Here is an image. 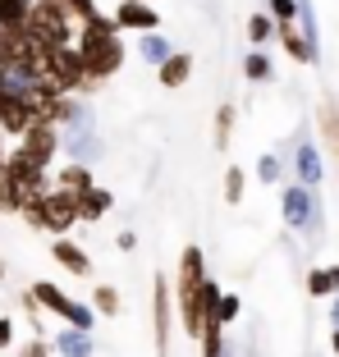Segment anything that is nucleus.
Returning <instances> with one entry per match:
<instances>
[{"mask_svg": "<svg viewBox=\"0 0 339 357\" xmlns=\"http://www.w3.org/2000/svg\"><path fill=\"white\" fill-rule=\"evenodd\" d=\"M74 46H78V55H83V69H87V78H92V87L110 83V78L124 69V42H119V28H115V19H106L101 10L87 14V19H78Z\"/></svg>", "mask_w": 339, "mask_h": 357, "instance_id": "1", "label": "nucleus"}, {"mask_svg": "<svg viewBox=\"0 0 339 357\" xmlns=\"http://www.w3.org/2000/svg\"><path fill=\"white\" fill-rule=\"evenodd\" d=\"M23 225L37 234H69L78 225V211H74V192H64V188H46L42 197H28L23 202Z\"/></svg>", "mask_w": 339, "mask_h": 357, "instance_id": "2", "label": "nucleus"}, {"mask_svg": "<svg viewBox=\"0 0 339 357\" xmlns=\"http://www.w3.org/2000/svg\"><path fill=\"white\" fill-rule=\"evenodd\" d=\"M280 215H285L289 229L298 234H312V238H321V229H326V211H321V197L312 188H303V183H285V192H280Z\"/></svg>", "mask_w": 339, "mask_h": 357, "instance_id": "3", "label": "nucleus"}, {"mask_svg": "<svg viewBox=\"0 0 339 357\" xmlns=\"http://www.w3.org/2000/svg\"><path fill=\"white\" fill-rule=\"evenodd\" d=\"M28 32L37 37L42 46H69L78 32V19L64 10L60 0H32L28 10Z\"/></svg>", "mask_w": 339, "mask_h": 357, "instance_id": "4", "label": "nucleus"}, {"mask_svg": "<svg viewBox=\"0 0 339 357\" xmlns=\"http://www.w3.org/2000/svg\"><path fill=\"white\" fill-rule=\"evenodd\" d=\"M32 298H37V307H42V312H51V316H60L64 326H78V330H96V321H101V316L92 312V303H78V298H69L60 289V284H51V280H37L28 289Z\"/></svg>", "mask_w": 339, "mask_h": 357, "instance_id": "5", "label": "nucleus"}, {"mask_svg": "<svg viewBox=\"0 0 339 357\" xmlns=\"http://www.w3.org/2000/svg\"><path fill=\"white\" fill-rule=\"evenodd\" d=\"M216 294H220V284L206 275L202 284H193V289H183V294H174V316H179V326L188 339L202 335V326H206V316H211V303Z\"/></svg>", "mask_w": 339, "mask_h": 357, "instance_id": "6", "label": "nucleus"}, {"mask_svg": "<svg viewBox=\"0 0 339 357\" xmlns=\"http://www.w3.org/2000/svg\"><path fill=\"white\" fill-rule=\"evenodd\" d=\"M0 174H5V178L14 183V188L23 192V202H28V197H42L46 188H55V183H51V169L37 165V160H28L19 147L5 151V160H0Z\"/></svg>", "mask_w": 339, "mask_h": 357, "instance_id": "7", "label": "nucleus"}, {"mask_svg": "<svg viewBox=\"0 0 339 357\" xmlns=\"http://www.w3.org/2000/svg\"><path fill=\"white\" fill-rule=\"evenodd\" d=\"M151 335H156V353H170V339H174V284L165 275L151 280Z\"/></svg>", "mask_w": 339, "mask_h": 357, "instance_id": "8", "label": "nucleus"}, {"mask_svg": "<svg viewBox=\"0 0 339 357\" xmlns=\"http://www.w3.org/2000/svg\"><path fill=\"white\" fill-rule=\"evenodd\" d=\"M60 156L78 160V165H96V160L106 156V142H101L96 124H69V128H60Z\"/></svg>", "mask_w": 339, "mask_h": 357, "instance_id": "9", "label": "nucleus"}, {"mask_svg": "<svg viewBox=\"0 0 339 357\" xmlns=\"http://www.w3.org/2000/svg\"><path fill=\"white\" fill-rule=\"evenodd\" d=\"M32 124H37V119H32L28 96H23L19 87H5V92H0V133L5 137H23Z\"/></svg>", "mask_w": 339, "mask_h": 357, "instance_id": "10", "label": "nucleus"}, {"mask_svg": "<svg viewBox=\"0 0 339 357\" xmlns=\"http://www.w3.org/2000/svg\"><path fill=\"white\" fill-rule=\"evenodd\" d=\"M19 151H23L28 160H37V165L51 169L55 156H60V128H55V124H32L28 133L19 137Z\"/></svg>", "mask_w": 339, "mask_h": 357, "instance_id": "11", "label": "nucleus"}, {"mask_svg": "<svg viewBox=\"0 0 339 357\" xmlns=\"http://www.w3.org/2000/svg\"><path fill=\"white\" fill-rule=\"evenodd\" d=\"M110 19H115V28H124V32L160 28V14H156V5H151V0H119Z\"/></svg>", "mask_w": 339, "mask_h": 357, "instance_id": "12", "label": "nucleus"}, {"mask_svg": "<svg viewBox=\"0 0 339 357\" xmlns=\"http://www.w3.org/2000/svg\"><path fill=\"white\" fill-rule=\"evenodd\" d=\"M51 261L60 266L64 275H74V280H87V275H92V257H87L74 238H64V234H55V243H51Z\"/></svg>", "mask_w": 339, "mask_h": 357, "instance_id": "13", "label": "nucleus"}, {"mask_svg": "<svg viewBox=\"0 0 339 357\" xmlns=\"http://www.w3.org/2000/svg\"><path fill=\"white\" fill-rule=\"evenodd\" d=\"M294 174L303 188H317L321 174H326V160H321V147L317 142H308V137H298L294 142Z\"/></svg>", "mask_w": 339, "mask_h": 357, "instance_id": "14", "label": "nucleus"}, {"mask_svg": "<svg viewBox=\"0 0 339 357\" xmlns=\"http://www.w3.org/2000/svg\"><path fill=\"white\" fill-rule=\"evenodd\" d=\"M110 206H115V192H110V188H101V183H92L87 192H78V197H74V211H78V220H83V225L106 220V215H110Z\"/></svg>", "mask_w": 339, "mask_h": 357, "instance_id": "15", "label": "nucleus"}, {"mask_svg": "<svg viewBox=\"0 0 339 357\" xmlns=\"http://www.w3.org/2000/svg\"><path fill=\"white\" fill-rule=\"evenodd\" d=\"M188 78H193V55L188 51H170L165 60L156 64V83L165 87V92H179Z\"/></svg>", "mask_w": 339, "mask_h": 357, "instance_id": "16", "label": "nucleus"}, {"mask_svg": "<svg viewBox=\"0 0 339 357\" xmlns=\"http://www.w3.org/2000/svg\"><path fill=\"white\" fill-rule=\"evenodd\" d=\"M206 280V252H202L197 243H188L179 252V275H174V294H183V289H193V284Z\"/></svg>", "mask_w": 339, "mask_h": 357, "instance_id": "17", "label": "nucleus"}, {"mask_svg": "<svg viewBox=\"0 0 339 357\" xmlns=\"http://www.w3.org/2000/svg\"><path fill=\"white\" fill-rule=\"evenodd\" d=\"M51 348L60 357H92L96 353V339H92V330H78V326H64L60 335L51 339Z\"/></svg>", "mask_w": 339, "mask_h": 357, "instance_id": "18", "label": "nucleus"}, {"mask_svg": "<svg viewBox=\"0 0 339 357\" xmlns=\"http://www.w3.org/2000/svg\"><path fill=\"white\" fill-rule=\"evenodd\" d=\"M51 183L78 197V192H87V188L96 183V174H92V165H78V160H69L64 169H55V174H51Z\"/></svg>", "mask_w": 339, "mask_h": 357, "instance_id": "19", "label": "nucleus"}, {"mask_svg": "<svg viewBox=\"0 0 339 357\" xmlns=\"http://www.w3.org/2000/svg\"><path fill=\"white\" fill-rule=\"evenodd\" d=\"M294 23H298V32H303V42H308V51L317 55V64H321V23H317V5H312V0H298V14H294Z\"/></svg>", "mask_w": 339, "mask_h": 357, "instance_id": "20", "label": "nucleus"}, {"mask_svg": "<svg viewBox=\"0 0 339 357\" xmlns=\"http://www.w3.org/2000/svg\"><path fill=\"white\" fill-rule=\"evenodd\" d=\"M276 37H280V46H285L289 60H298V64H317V55L308 51V42H303L298 23H276Z\"/></svg>", "mask_w": 339, "mask_h": 357, "instance_id": "21", "label": "nucleus"}, {"mask_svg": "<svg viewBox=\"0 0 339 357\" xmlns=\"http://www.w3.org/2000/svg\"><path fill=\"white\" fill-rule=\"evenodd\" d=\"M170 51H174V46H170V37H165L160 28H147V32H138V55L151 64V69H156V64L165 60Z\"/></svg>", "mask_w": 339, "mask_h": 357, "instance_id": "22", "label": "nucleus"}, {"mask_svg": "<svg viewBox=\"0 0 339 357\" xmlns=\"http://www.w3.org/2000/svg\"><path fill=\"white\" fill-rule=\"evenodd\" d=\"M243 78L248 83H271L276 78V64H271V55H266V46H253L243 60Z\"/></svg>", "mask_w": 339, "mask_h": 357, "instance_id": "23", "label": "nucleus"}, {"mask_svg": "<svg viewBox=\"0 0 339 357\" xmlns=\"http://www.w3.org/2000/svg\"><path fill=\"white\" fill-rule=\"evenodd\" d=\"M28 10H32V0H0V32L28 28Z\"/></svg>", "mask_w": 339, "mask_h": 357, "instance_id": "24", "label": "nucleus"}, {"mask_svg": "<svg viewBox=\"0 0 339 357\" xmlns=\"http://www.w3.org/2000/svg\"><path fill=\"white\" fill-rule=\"evenodd\" d=\"M317 124H321V137H326V147L339 156V101L330 96L326 105H321V115H317Z\"/></svg>", "mask_w": 339, "mask_h": 357, "instance_id": "25", "label": "nucleus"}, {"mask_svg": "<svg viewBox=\"0 0 339 357\" xmlns=\"http://www.w3.org/2000/svg\"><path fill=\"white\" fill-rule=\"evenodd\" d=\"M119 307H124V298H119L115 284H96L92 289V312L96 316H119Z\"/></svg>", "mask_w": 339, "mask_h": 357, "instance_id": "26", "label": "nucleus"}, {"mask_svg": "<svg viewBox=\"0 0 339 357\" xmlns=\"http://www.w3.org/2000/svg\"><path fill=\"white\" fill-rule=\"evenodd\" d=\"M239 312H243V298L239 294H216V303H211V316L216 321H220V326H234V321H239Z\"/></svg>", "mask_w": 339, "mask_h": 357, "instance_id": "27", "label": "nucleus"}, {"mask_svg": "<svg viewBox=\"0 0 339 357\" xmlns=\"http://www.w3.org/2000/svg\"><path fill=\"white\" fill-rule=\"evenodd\" d=\"M271 37H276V19H271L266 10H257L253 19H248V42H253V46H266Z\"/></svg>", "mask_w": 339, "mask_h": 357, "instance_id": "28", "label": "nucleus"}, {"mask_svg": "<svg viewBox=\"0 0 339 357\" xmlns=\"http://www.w3.org/2000/svg\"><path fill=\"white\" fill-rule=\"evenodd\" d=\"M211 128H216V147L225 151V147H229V137H234V105H229V101L216 105V124H211Z\"/></svg>", "mask_w": 339, "mask_h": 357, "instance_id": "29", "label": "nucleus"}, {"mask_svg": "<svg viewBox=\"0 0 339 357\" xmlns=\"http://www.w3.org/2000/svg\"><path fill=\"white\" fill-rule=\"evenodd\" d=\"M243 188H248V174L239 165H225V202L239 206V202H243Z\"/></svg>", "mask_w": 339, "mask_h": 357, "instance_id": "30", "label": "nucleus"}, {"mask_svg": "<svg viewBox=\"0 0 339 357\" xmlns=\"http://www.w3.org/2000/svg\"><path fill=\"white\" fill-rule=\"evenodd\" d=\"M19 211H23V192L0 174V215H19Z\"/></svg>", "mask_w": 339, "mask_h": 357, "instance_id": "31", "label": "nucleus"}, {"mask_svg": "<svg viewBox=\"0 0 339 357\" xmlns=\"http://www.w3.org/2000/svg\"><path fill=\"white\" fill-rule=\"evenodd\" d=\"M257 178H262V183H280V178H285V160H280L276 151H266V156L257 160Z\"/></svg>", "mask_w": 339, "mask_h": 357, "instance_id": "32", "label": "nucleus"}, {"mask_svg": "<svg viewBox=\"0 0 339 357\" xmlns=\"http://www.w3.org/2000/svg\"><path fill=\"white\" fill-rule=\"evenodd\" d=\"M308 294L312 298H330V294H335V284H330V271H326V266H317V271L308 275Z\"/></svg>", "mask_w": 339, "mask_h": 357, "instance_id": "33", "label": "nucleus"}, {"mask_svg": "<svg viewBox=\"0 0 339 357\" xmlns=\"http://www.w3.org/2000/svg\"><path fill=\"white\" fill-rule=\"evenodd\" d=\"M19 357H55V348H51V339H46V335H32L28 344L19 348Z\"/></svg>", "mask_w": 339, "mask_h": 357, "instance_id": "34", "label": "nucleus"}, {"mask_svg": "<svg viewBox=\"0 0 339 357\" xmlns=\"http://www.w3.org/2000/svg\"><path fill=\"white\" fill-rule=\"evenodd\" d=\"M266 14H271L276 23H294V14H298V0H271V5H266Z\"/></svg>", "mask_w": 339, "mask_h": 357, "instance_id": "35", "label": "nucleus"}, {"mask_svg": "<svg viewBox=\"0 0 339 357\" xmlns=\"http://www.w3.org/2000/svg\"><path fill=\"white\" fill-rule=\"evenodd\" d=\"M60 5L74 14V19H87V14H96V0H60Z\"/></svg>", "mask_w": 339, "mask_h": 357, "instance_id": "36", "label": "nucleus"}, {"mask_svg": "<svg viewBox=\"0 0 339 357\" xmlns=\"http://www.w3.org/2000/svg\"><path fill=\"white\" fill-rule=\"evenodd\" d=\"M14 348V316H0V353Z\"/></svg>", "mask_w": 339, "mask_h": 357, "instance_id": "37", "label": "nucleus"}, {"mask_svg": "<svg viewBox=\"0 0 339 357\" xmlns=\"http://www.w3.org/2000/svg\"><path fill=\"white\" fill-rule=\"evenodd\" d=\"M115 248H119V252H138V234H133V229H124V234L115 238Z\"/></svg>", "mask_w": 339, "mask_h": 357, "instance_id": "38", "label": "nucleus"}, {"mask_svg": "<svg viewBox=\"0 0 339 357\" xmlns=\"http://www.w3.org/2000/svg\"><path fill=\"white\" fill-rule=\"evenodd\" d=\"M330 326H339V294H335V303H330Z\"/></svg>", "mask_w": 339, "mask_h": 357, "instance_id": "39", "label": "nucleus"}, {"mask_svg": "<svg viewBox=\"0 0 339 357\" xmlns=\"http://www.w3.org/2000/svg\"><path fill=\"white\" fill-rule=\"evenodd\" d=\"M326 271H330V284H335V294H339V261H335V266H326Z\"/></svg>", "mask_w": 339, "mask_h": 357, "instance_id": "40", "label": "nucleus"}, {"mask_svg": "<svg viewBox=\"0 0 339 357\" xmlns=\"http://www.w3.org/2000/svg\"><path fill=\"white\" fill-rule=\"evenodd\" d=\"M330 348H335V357H339V326L330 330Z\"/></svg>", "mask_w": 339, "mask_h": 357, "instance_id": "41", "label": "nucleus"}, {"mask_svg": "<svg viewBox=\"0 0 339 357\" xmlns=\"http://www.w3.org/2000/svg\"><path fill=\"white\" fill-rule=\"evenodd\" d=\"M5 151H10V147H5V133H0V160H5Z\"/></svg>", "mask_w": 339, "mask_h": 357, "instance_id": "42", "label": "nucleus"}, {"mask_svg": "<svg viewBox=\"0 0 339 357\" xmlns=\"http://www.w3.org/2000/svg\"><path fill=\"white\" fill-rule=\"evenodd\" d=\"M0 87H5V60H0Z\"/></svg>", "mask_w": 339, "mask_h": 357, "instance_id": "43", "label": "nucleus"}, {"mask_svg": "<svg viewBox=\"0 0 339 357\" xmlns=\"http://www.w3.org/2000/svg\"><path fill=\"white\" fill-rule=\"evenodd\" d=\"M0 284H5V261H0Z\"/></svg>", "mask_w": 339, "mask_h": 357, "instance_id": "44", "label": "nucleus"}]
</instances>
